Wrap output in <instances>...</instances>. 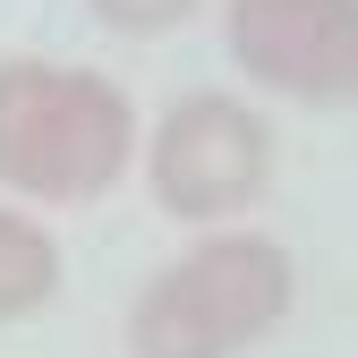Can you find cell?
<instances>
[{"label":"cell","instance_id":"cell-1","mask_svg":"<svg viewBox=\"0 0 358 358\" xmlns=\"http://www.w3.org/2000/svg\"><path fill=\"white\" fill-rule=\"evenodd\" d=\"M137 103L85 60L9 52L0 60V196L34 213L103 205L137 162Z\"/></svg>","mask_w":358,"mask_h":358},{"label":"cell","instance_id":"cell-2","mask_svg":"<svg viewBox=\"0 0 358 358\" xmlns=\"http://www.w3.org/2000/svg\"><path fill=\"white\" fill-rule=\"evenodd\" d=\"M299 299L290 248L248 222H213L128 307V358H239L273 341Z\"/></svg>","mask_w":358,"mask_h":358},{"label":"cell","instance_id":"cell-3","mask_svg":"<svg viewBox=\"0 0 358 358\" xmlns=\"http://www.w3.org/2000/svg\"><path fill=\"white\" fill-rule=\"evenodd\" d=\"M145 196L188 222V231H213V222H248L273 188V128L264 111H248L239 94H179L145 137Z\"/></svg>","mask_w":358,"mask_h":358},{"label":"cell","instance_id":"cell-4","mask_svg":"<svg viewBox=\"0 0 358 358\" xmlns=\"http://www.w3.org/2000/svg\"><path fill=\"white\" fill-rule=\"evenodd\" d=\"M222 52L290 103H358V0H222Z\"/></svg>","mask_w":358,"mask_h":358},{"label":"cell","instance_id":"cell-5","mask_svg":"<svg viewBox=\"0 0 358 358\" xmlns=\"http://www.w3.org/2000/svg\"><path fill=\"white\" fill-rule=\"evenodd\" d=\"M60 239H52V222H43L34 205L17 196H0V324H26L43 316V307L60 299Z\"/></svg>","mask_w":358,"mask_h":358},{"label":"cell","instance_id":"cell-6","mask_svg":"<svg viewBox=\"0 0 358 358\" xmlns=\"http://www.w3.org/2000/svg\"><path fill=\"white\" fill-rule=\"evenodd\" d=\"M85 9H94L111 34H171L196 0H85Z\"/></svg>","mask_w":358,"mask_h":358}]
</instances>
